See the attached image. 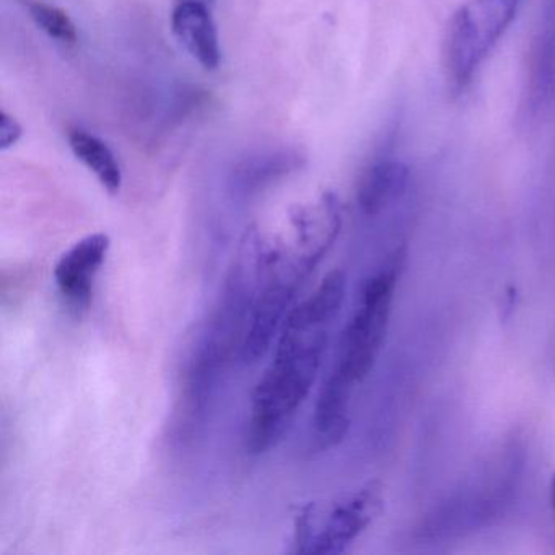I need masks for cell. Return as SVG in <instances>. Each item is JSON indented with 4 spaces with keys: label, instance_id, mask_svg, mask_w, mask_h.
Wrapping results in <instances>:
<instances>
[{
    "label": "cell",
    "instance_id": "cell-1",
    "mask_svg": "<svg viewBox=\"0 0 555 555\" xmlns=\"http://www.w3.org/2000/svg\"><path fill=\"white\" fill-rule=\"evenodd\" d=\"M346 272L336 269L313 295L288 311L274 359L253 391L246 431L248 453L262 454L284 437L310 395L327 346V330L346 298Z\"/></svg>",
    "mask_w": 555,
    "mask_h": 555
},
{
    "label": "cell",
    "instance_id": "cell-2",
    "mask_svg": "<svg viewBox=\"0 0 555 555\" xmlns=\"http://www.w3.org/2000/svg\"><path fill=\"white\" fill-rule=\"evenodd\" d=\"M525 456L518 447L476 474L473 480L441 503L418 528L422 539H444L479 531L492 525L512 505L521 480Z\"/></svg>",
    "mask_w": 555,
    "mask_h": 555
},
{
    "label": "cell",
    "instance_id": "cell-3",
    "mask_svg": "<svg viewBox=\"0 0 555 555\" xmlns=\"http://www.w3.org/2000/svg\"><path fill=\"white\" fill-rule=\"evenodd\" d=\"M525 0H466L451 18L443 44L448 86L460 93L499 47Z\"/></svg>",
    "mask_w": 555,
    "mask_h": 555
},
{
    "label": "cell",
    "instance_id": "cell-4",
    "mask_svg": "<svg viewBox=\"0 0 555 555\" xmlns=\"http://www.w3.org/2000/svg\"><path fill=\"white\" fill-rule=\"evenodd\" d=\"M385 509V489L370 480L331 502H310L295 515V554L346 552Z\"/></svg>",
    "mask_w": 555,
    "mask_h": 555
},
{
    "label": "cell",
    "instance_id": "cell-5",
    "mask_svg": "<svg viewBox=\"0 0 555 555\" xmlns=\"http://www.w3.org/2000/svg\"><path fill=\"white\" fill-rule=\"evenodd\" d=\"M398 268L386 269L366 281L359 305L344 330L334 370L353 385L369 376L388 330Z\"/></svg>",
    "mask_w": 555,
    "mask_h": 555
},
{
    "label": "cell",
    "instance_id": "cell-6",
    "mask_svg": "<svg viewBox=\"0 0 555 555\" xmlns=\"http://www.w3.org/2000/svg\"><path fill=\"white\" fill-rule=\"evenodd\" d=\"M109 236L93 233L67 249L56 268L54 281L67 310L74 314L83 313L92 301L93 282L108 255Z\"/></svg>",
    "mask_w": 555,
    "mask_h": 555
},
{
    "label": "cell",
    "instance_id": "cell-7",
    "mask_svg": "<svg viewBox=\"0 0 555 555\" xmlns=\"http://www.w3.org/2000/svg\"><path fill=\"white\" fill-rule=\"evenodd\" d=\"M175 37L206 70L220 66V41L210 5L197 0H180L171 14Z\"/></svg>",
    "mask_w": 555,
    "mask_h": 555
},
{
    "label": "cell",
    "instance_id": "cell-8",
    "mask_svg": "<svg viewBox=\"0 0 555 555\" xmlns=\"http://www.w3.org/2000/svg\"><path fill=\"white\" fill-rule=\"evenodd\" d=\"M353 388L356 385L334 369L321 386L313 417L314 448L318 451L330 450L346 438Z\"/></svg>",
    "mask_w": 555,
    "mask_h": 555
},
{
    "label": "cell",
    "instance_id": "cell-9",
    "mask_svg": "<svg viewBox=\"0 0 555 555\" xmlns=\"http://www.w3.org/2000/svg\"><path fill=\"white\" fill-rule=\"evenodd\" d=\"M408 186L409 168L402 162L383 158L362 175L357 203L365 216L375 217L398 203Z\"/></svg>",
    "mask_w": 555,
    "mask_h": 555
},
{
    "label": "cell",
    "instance_id": "cell-10",
    "mask_svg": "<svg viewBox=\"0 0 555 555\" xmlns=\"http://www.w3.org/2000/svg\"><path fill=\"white\" fill-rule=\"evenodd\" d=\"M69 145L74 155L99 178L100 184L109 194L119 193L122 184L121 168L112 149L90 132L73 129L69 132Z\"/></svg>",
    "mask_w": 555,
    "mask_h": 555
},
{
    "label": "cell",
    "instance_id": "cell-11",
    "mask_svg": "<svg viewBox=\"0 0 555 555\" xmlns=\"http://www.w3.org/2000/svg\"><path fill=\"white\" fill-rule=\"evenodd\" d=\"M28 14H30L31 21L37 24V27L53 40L64 44H76L79 40L76 24L61 9L44 4V2H30Z\"/></svg>",
    "mask_w": 555,
    "mask_h": 555
},
{
    "label": "cell",
    "instance_id": "cell-12",
    "mask_svg": "<svg viewBox=\"0 0 555 555\" xmlns=\"http://www.w3.org/2000/svg\"><path fill=\"white\" fill-rule=\"evenodd\" d=\"M24 135V128L17 119L12 118L8 113H0V151H9L14 147Z\"/></svg>",
    "mask_w": 555,
    "mask_h": 555
},
{
    "label": "cell",
    "instance_id": "cell-13",
    "mask_svg": "<svg viewBox=\"0 0 555 555\" xmlns=\"http://www.w3.org/2000/svg\"><path fill=\"white\" fill-rule=\"evenodd\" d=\"M551 503H552V509H554L555 513V474L552 476V482H551Z\"/></svg>",
    "mask_w": 555,
    "mask_h": 555
},
{
    "label": "cell",
    "instance_id": "cell-14",
    "mask_svg": "<svg viewBox=\"0 0 555 555\" xmlns=\"http://www.w3.org/2000/svg\"><path fill=\"white\" fill-rule=\"evenodd\" d=\"M197 2H204V4L210 5V8L214 5V0H197Z\"/></svg>",
    "mask_w": 555,
    "mask_h": 555
}]
</instances>
